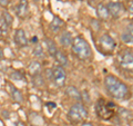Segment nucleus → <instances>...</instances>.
I'll list each match as a JSON object with an SVG mask.
<instances>
[{"instance_id": "nucleus-1", "label": "nucleus", "mask_w": 133, "mask_h": 126, "mask_svg": "<svg viewBox=\"0 0 133 126\" xmlns=\"http://www.w3.org/2000/svg\"><path fill=\"white\" fill-rule=\"evenodd\" d=\"M104 85L109 94L115 99L124 100L130 96V89L128 85L114 75H107L104 78Z\"/></svg>"}, {"instance_id": "nucleus-2", "label": "nucleus", "mask_w": 133, "mask_h": 126, "mask_svg": "<svg viewBox=\"0 0 133 126\" xmlns=\"http://www.w3.org/2000/svg\"><path fill=\"white\" fill-rule=\"evenodd\" d=\"M71 49L74 56L80 60H88L92 56V50L89 43L82 37H76L73 39Z\"/></svg>"}, {"instance_id": "nucleus-3", "label": "nucleus", "mask_w": 133, "mask_h": 126, "mask_svg": "<svg viewBox=\"0 0 133 126\" xmlns=\"http://www.w3.org/2000/svg\"><path fill=\"white\" fill-rule=\"evenodd\" d=\"M116 110H118V106L114 103L107 102L103 98H100L97 102V104H95V113H97V115L100 118L104 121H109L113 118L115 116Z\"/></svg>"}, {"instance_id": "nucleus-4", "label": "nucleus", "mask_w": 133, "mask_h": 126, "mask_svg": "<svg viewBox=\"0 0 133 126\" xmlns=\"http://www.w3.org/2000/svg\"><path fill=\"white\" fill-rule=\"evenodd\" d=\"M88 117V110L85 106L82 104L77 103L71 106V108L68 112V118L72 122V123H80V122L84 121Z\"/></svg>"}, {"instance_id": "nucleus-5", "label": "nucleus", "mask_w": 133, "mask_h": 126, "mask_svg": "<svg viewBox=\"0 0 133 126\" xmlns=\"http://www.w3.org/2000/svg\"><path fill=\"white\" fill-rule=\"evenodd\" d=\"M99 46H100V51L102 54H104V55H110V54L113 53V50L115 49L116 43L109 33H104V35H102L100 37Z\"/></svg>"}, {"instance_id": "nucleus-6", "label": "nucleus", "mask_w": 133, "mask_h": 126, "mask_svg": "<svg viewBox=\"0 0 133 126\" xmlns=\"http://www.w3.org/2000/svg\"><path fill=\"white\" fill-rule=\"evenodd\" d=\"M118 61H119V66L122 69L131 71L133 70V55L130 51H123L119 55L118 57Z\"/></svg>"}, {"instance_id": "nucleus-7", "label": "nucleus", "mask_w": 133, "mask_h": 126, "mask_svg": "<svg viewBox=\"0 0 133 126\" xmlns=\"http://www.w3.org/2000/svg\"><path fill=\"white\" fill-rule=\"evenodd\" d=\"M52 79L57 87L64 86L65 79H66V74H65V70L63 67L58 65L52 69Z\"/></svg>"}, {"instance_id": "nucleus-8", "label": "nucleus", "mask_w": 133, "mask_h": 126, "mask_svg": "<svg viewBox=\"0 0 133 126\" xmlns=\"http://www.w3.org/2000/svg\"><path fill=\"white\" fill-rule=\"evenodd\" d=\"M107 8L109 10L110 16L113 17V18H120L127 11L125 7H124L122 2H109Z\"/></svg>"}, {"instance_id": "nucleus-9", "label": "nucleus", "mask_w": 133, "mask_h": 126, "mask_svg": "<svg viewBox=\"0 0 133 126\" xmlns=\"http://www.w3.org/2000/svg\"><path fill=\"white\" fill-rule=\"evenodd\" d=\"M15 43L19 47H26L28 45V39L26 37V32L23 29H17L15 33Z\"/></svg>"}, {"instance_id": "nucleus-10", "label": "nucleus", "mask_w": 133, "mask_h": 126, "mask_svg": "<svg viewBox=\"0 0 133 126\" xmlns=\"http://www.w3.org/2000/svg\"><path fill=\"white\" fill-rule=\"evenodd\" d=\"M121 39L125 44H133V24H130L124 29L121 35Z\"/></svg>"}, {"instance_id": "nucleus-11", "label": "nucleus", "mask_w": 133, "mask_h": 126, "mask_svg": "<svg viewBox=\"0 0 133 126\" xmlns=\"http://www.w3.org/2000/svg\"><path fill=\"white\" fill-rule=\"evenodd\" d=\"M16 14L19 18H26L27 15H28V1L27 0H20L19 5L17 6V10H16Z\"/></svg>"}, {"instance_id": "nucleus-12", "label": "nucleus", "mask_w": 133, "mask_h": 126, "mask_svg": "<svg viewBox=\"0 0 133 126\" xmlns=\"http://www.w3.org/2000/svg\"><path fill=\"white\" fill-rule=\"evenodd\" d=\"M97 15L99 17V19L103 20V21H107L110 18V14H109V10H108L107 6L102 5V3H99L97 7Z\"/></svg>"}, {"instance_id": "nucleus-13", "label": "nucleus", "mask_w": 133, "mask_h": 126, "mask_svg": "<svg viewBox=\"0 0 133 126\" xmlns=\"http://www.w3.org/2000/svg\"><path fill=\"white\" fill-rule=\"evenodd\" d=\"M7 87H8V89H9V93L11 95V97L14 98V100H16V102H18V103H21L23 100V96H22L21 93H20V90L18 89V88L12 86L11 84H8Z\"/></svg>"}, {"instance_id": "nucleus-14", "label": "nucleus", "mask_w": 133, "mask_h": 126, "mask_svg": "<svg viewBox=\"0 0 133 126\" xmlns=\"http://www.w3.org/2000/svg\"><path fill=\"white\" fill-rule=\"evenodd\" d=\"M65 94L68 95L70 98H72V99L82 100V95H81V93L78 90V88H76L74 86H69V87H66Z\"/></svg>"}, {"instance_id": "nucleus-15", "label": "nucleus", "mask_w": 133, "mask_h": 126, "mask_svg": "<svg viewBox=\"0 0 133 126\" xmlns=\"http://www.w3.org/2000/svg\"><path fill=\"white\" fill-rule=\"evenodd\" d=\"M41 68H42V67H41V64L39 61H31L28 66V70L32 77L36 76V75H39L41 71Z\"/></svg>"}, {"instance_id": "nucleus-16", "label": "nucleus", "mask_w": 133, "mask_h": 126, "mask_svg": "<svg viewBox=\"0 0 133 126\" xmlns=\"http://www.w3.org/2000/svg\"><path fill=\"white\" fill-rule=\"evenodd\" d=\"M72 36L71 33L69 31H63L62 32V35L60 37V43L62 46H64V47H68V46H71L72 45Z\"/></svg>"}, {"instance_id": "nucleus-17", "label": "nucleus", "mask_w": 133, "mask_h": 126, "mask_svg": "<svg viewBox=\"0 0 133 126\" xmlns=\"http://www.w3.org/2000/svg\"><path fill=\"white\" fill-rule=\"evenodd\" d=\"M55 58H56L57 62L59 64V66H61V67H65V66H68V64H69L66 56L62 51H60V50H58V51L56 53Z\"/></svg>"}, {"instance_id": "nucleus-18", "label": "nucleus", "mask_w": 133, "mask_h": 126, "mask_svg": "<svg viewBox=\"0 0 133 126\" xmlns=\"http://www.w3.org/2000/svg\"><path fill=\"white\" fill-rule=\"evenodd\" d=\"M62 25H63V21H62L59 17H55L52 19V21L50 22V29L53 32H58L60 30V28L62 27Z\"/></svg>"}, {"instance_id": "nucleus-19", "label": "nucleus", "mask_w": 133, "mask_h": 126, "mask_svg": "<svg viewBox=\"0 0 133 126\" xmlns=\"http://www.w3.org/2000/svg\"><path fill=\"white\" fill-rule=\"evenodd\" d=\"M45 43H47V47H48V51H49V54H50L51 56L55 57L56 53L58 51L57 46H56V44H55V41L51 40V39H45Z\"/></svg>"}, {"instance_id": "nucleus-20", "label": "nucleus", "mask_w": 133, "mask_h": 126, "mask_svg": "<svg viewBox=\"0 0 133 126\" xmlns=\"http://www.w3.org/2000/svg\"><path fill=\"white\" fill-rule=\"evenodd\" d=\"M10 78L14 81H24L26 82V77L20 71H12V74H10Z\"/></svg>"}, {"instance_id": "nucleus-21", "label": "nucleus", "mask_w": 133, "mask_h": 126, "mask_svg": "<svg viewBox=\"0 0 133 126\" xmlns=\"http://www.w3.org/2000/svg\"><path fill=\"white\" fill-rule=\"evenodd\" d=\"M33 55H35L36 57H38V58L43 57V49L40 45H37L35 47V49H33Z\"/></svg>"}, {"instance_id": "nucleus-22", "label": "nucleus", "mask_w": 133, "mask_h": 126, "mask_svg": "<svg viewBox=\"0 0 133 126\" xmlns=\"http://www.w3.org/2000/svg\"><path fill=\"white\" fill-rule=\"evenodd\" d=\"M2 16H3V18H5V24L7 25V26H11L12 21H14V19H12V16L8 11H3Z\"/></svg>"}, {"instance_id": "nucleus-23", "label": "nucleus", "mask_w": 133, "mask_h": 126, "mask_svg": "<svg viewBox=\"0 0 133 126\" xmlns=\"http://www.w3.org/2000/svg\"><path fill=\"white\" fill-rule=\"evenodd\" d=\"M33 81H35V85L38 86V87L44 85V81H43V78L40 76V74L39 75H36V76H33Z\"/></svg>"}, {"instance_id": "nucleus-24", "label": "nucleus", "mask_w": 133, "mask_h": 126, "mask_svg": "<svg viewBox=\"0 0 133 126\" xmlns=\"http://www.w3.org/2000/svg\"><path fill=\"white\" fill-rule=\"evenodd\" d=\"M9 5V0H0V6L3 8H7Z\"/></svg>"}, {"instance_id": "nucleus-25", "label": "nucleus", "mask_w": 133, "mask_h": 126, "mask_svg": "<svg viewBox=\"0 0 133 126\" xmlns=\"http://www.w3.org/2000/svg\"><path fill=\"white\" fill-rule=\"evenodd\" d=\"M129 12H130V14H133V1H131L129 3Z\"/></svg>"}, {"instance_id": "nucleus-26", "label": "nucleus", "mask_w": 133, "mask_h": 126, "mask_svg": "<svg viewBox=\"0 0 133 126\" xmlns=\"http://www.w3.org/2000/svg\"><path fill=\"white\" fill-rule=\"evenodd\" d=\"M82 126H94L92 123H89V122H84V123L82 124Z\"/></svg>"}, {"instance_id": "nucleus-27", "label": "nucleus", "mask_w": 133, "mask_h": 126, "mask_svg": "<svg viewBox=\"0 0 133 126\" xmlns=\"http://www.w3.org/2000/svg\"><path fill=\"white\" fill-rule=\"evenodd\" d=\"M2 59H3V51L0 49V60H2Z\"/></svg>"}, {"instance_id": "nucleus-28", "label": "nucleus", "mask_w": 133, "mask_h": 126, "mask_svg": "<svg viewBox=\"0 0 133 126\" xmlns=\"http://www.w3.org/2000/svg\"><path fill=\"white\" fill-rule=\"evenodd\" d=\"M37 40H38V39H37V37H35V38H33V39H32V41H33V43H36V41H37Z\"/></svg>"}, {"instance_id": "nucleus-29", "label": "nucleus", "mask_w": 133, "mask_h": 126, "mask_svg": "<svg viewBox=\"0 0 133 126\" xmlns=\"http://www.w3.org/2000/svg\"><path fill=\"white\" fill-rule=\"evenodd\" d=\"M35 1H36V2H38V1H39V0H35Z\"/></svg>"}, {"instance_id": "nucleus-30", "label": "nucleus", "mask_w": 133, "mask_h": 126, "mask_svg": "<svg viewBox=\"0 0 133 126\" xmlns=\"http://www.w3.org/2000/svg\"><path fill=\"white\" fill-rule=\"evenodd\" d=\"M129 1H130V2H131V1H133V0H129Z\"/></svg>"}, {"instance_id": "nucleus-31", "label": "nucleus", "mask_w": 133, "mask_h": 126, "mask_svg": "<svg viewBox=\"0 0 133 126\" xmlns=\"http://www.w3.org/2000/svg\"><path fill=\"white\" fill-rule=\"evenodd\" d=\"M91 1H95V0H91Z\"/></svg>"}]
</instances>
